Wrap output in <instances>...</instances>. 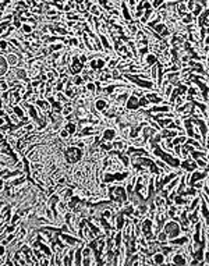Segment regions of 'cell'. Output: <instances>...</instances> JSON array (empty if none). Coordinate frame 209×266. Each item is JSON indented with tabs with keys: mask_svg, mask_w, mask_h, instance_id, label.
<instances>
[{
	"mask_svg": "<svg viewBox=\"0 0 209 266\" xmlns=\"http://www.w3.org/2000/svg\"><path fill=\"white\" fill-rule=\"evenodd\" d=\"M13 110H14V113H16V116H18L20 119H24V110L20 107L18 105H16V106L13 107Z\"/></svg>",
	"mask_w": 209,
	"mask_h": 266,
	"instance_id": "7",
	"label": "cell"
},
{
	"mask_svg": "<svg viewBox=\"0 0 209 266\" xmlns=\"http://www.w3.org/2000/svg\"><path fill=\"white\" fill-rule=\"evenodd\" d=\"M68 137H70V132H68V131H67L66 128L60 131V138H63V139H67Z\"/></svg>",
	"mask_w": 209,
	"mask_h": 266,
	"instance_id": "9",
	"label": "cell"
},
{
	"mask_svg": "<svg viewBox=\"0 0 209 266\" xmlns=\"http://www.w3.org/2000/svg\"><path fill=\"white\" fill-rule=\"evenodd\" d=\"M66 130L70 132V135H74L75 131H77V126H75V123H71V121H70V123L66 126Z\"/></svg>",
	"mask_w": 209,
	"mask_h": 266,
	"instance_id": "6",
	"label": "cell"
},
{
	"mask_svg": "<svg viewBox=\"0 0 209 266\" xmlns=\"http://www.w3.org/2000/svg\"><path fill=\"white\" fill-rule=\"evenodd\" d=\"M6 60H7V63H9L10 65H16L17 64V61H18V57H17L16 55H13V53H10V55H7Z\"/></svg>",
	"mask_w": 209,
	"mask_h": 266,
	"instance_id": "5",
	"label": "cell"
},
{
	"mask_svg": "<svg viewBox=\"0 0 209 266\" xmlns=\"http://www.w3.org/2000/svg\"><path fill=\"white\" fill-rule=\"evenodd\" d=\"M22 29H24V32H25V34H29V32L32 31V28L29 27V25H27V24H24V25H22Z\"/></svg>",
	"mask_w": 209,
	"mask_h": 266,
	"instance_id": "10",
	"label": "cell"
},
{
	"mask_svg": "<svg viewBox=\"0 0 209 266\" xmlns=\"http://www.w3.org/2000/svg\"><path fill=\"white\" fill-rule=\"evenodd\" d=\"M155 262H156V263H163L164 262L163 254H156V255H155Z\"/></svg>",
	"mask_w": 209,
	"mask_h": 266,
	"instance_id": "8",
	"label": "cell"
},
{
	"mask_svg": "<svg viewBox=\"0 0 209 266\" xmlns=\"http://www.w3.org/2000/svg\"><path fill=\"white\" fill-rule=\"evenodd\" d=\"M14 257H18V258H21V257H20V252H17V254H16ZM20 263H21V265H25L27 262H25V261H20Z\"/></svg>",
	"mask_w": 209,
	"mask_h": 266,
	"instance_id": "11",
	"label": "cell"
},
{
	"mask_svg": "<svg viewBox=\"0 0 209 266\" xmlns=\"http://www.w3.org/2000/svg\"><path fill=\"white\" fill-rule=\"evenodd\" d=\"M116 138V131L113 128H108L103 131V139L105 141H112V139H114Z\"/></svg>",
	"mask_w": 209,
	"mask_h": 266,
	"instance_id": "2",
	"label": "cell"
},
{
	"mask_svg": "<svg viewBox=\"0 0 209 266\" xmlns=\"http://www.w3.org/2000/svg\"><path fill=\"white\" fill-rule=\"evenodd\" d=\"M106 107H108V102L105 101V99H98V101L95 102V109L96 110L103 111Z\"/></svg>",
	"mask_w": 209,
	"mask_h": 266,
	"instance_id": "3",
	"label": "cell"
},
{
	"mask_svg": "<svg viewBox=\"0 0 209 266\" xmlns=\"http://www.w3.org/2000/svg\"><path fill=\"white\" fill-rule=\"evenodd\" d=\"M64 155H66V160H67L68 163L74 165V163H77V162L81 160L84 152L81 151V148L80 147H70L67 151H66Z\"/></svg>",
	"mask_w": 209,
	"mask_h": 266,
	"instance_id": "1",
	"label": "cell"
},
{
	"mask_svg": "<svg viewBox=\"0 0 209 266\" xmlns=\"http://www.w3.org/2000/svg\"><path fill=\"white\" fill-rule=\"evenodd\" d=\"M7 67H9L7 60H6L4 57H1V56H0V75H3V74L7 73Z\"/></svg>",
	"mask_w": 209,
	"mask_h": 266,
	"instance_id": "4",
	"label": "cell"
}]
</instances>
